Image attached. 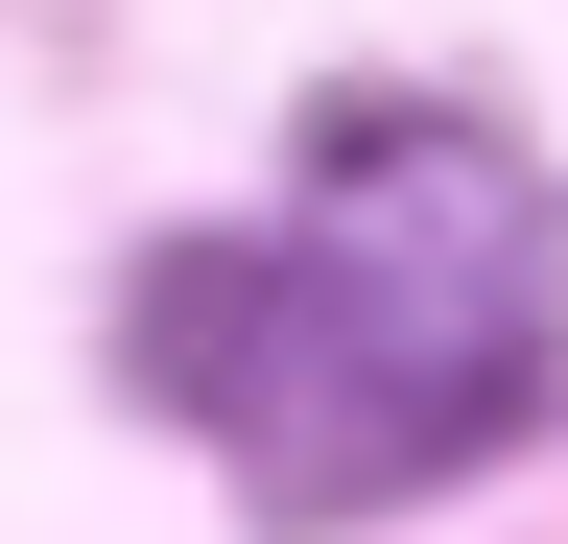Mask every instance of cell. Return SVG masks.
Here are the masks:
<instances>
[{
	"label": "cell",
	"mask_w": 568,
	"mask_h": 544,
	"mask_svg": "<svg viewBox=\"0 0 568 544\" xmlns=\"http://www.w3.org/2000/svg\"><path fill=\"white\" fill-rule=\"evenodd\" d=\"M119 379L237 450L261 521H379L568 402V189L450 95H332L261 237L119 285Z\"/></svg>",
	"instance_id": "obj_1"
}]
</instances>
